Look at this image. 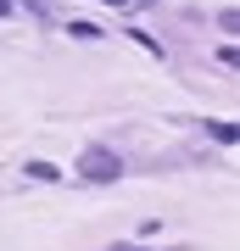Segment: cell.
<instances>
[{
  "label": "cell",
  "mask_w": 240,
  "mask_h": 251,
  "mask_svg": "<svg viewBox=\"0 0 240 251\" xmlns=\"http://www.w3.org/2000/svg\"><path fill=\"white\" fill-rule=\"evenodd\" d=\"M112 6H129V0H112Z\"/></svg>",
  "instance_id": "cell-3"
},
{
  "label": "cell",
  "mask_w": 240,
  "mask_h": 251,
  "mask_svg": "<svg viewBox=\"0 0 240 251\" xmlns=\"http://www.w3.org/2000/svg\"><path fill=\"white\" fill-rule=\"evenodd\" d=\"M79 179H84V184H112V179H123V156H112L107 145H89V151L79 156Z\"/></svg>",
  "instance_id": "cell-1"
},
{
  "label": "cell",
  "mask_w": 240,
  "mask_h": 251,
  "mask_svg": "<svg viewBox=\"0 0 240 251\" xmlns=\"http://www.w3.org/2000/svg\"><path fill=\"white\" fill-rule=\"evenodd\" d=\"M6 11H11V6H6V0H0V17H6Z\"/></svg>",
  "instance_id": "cell-2"
}]
</instances>
